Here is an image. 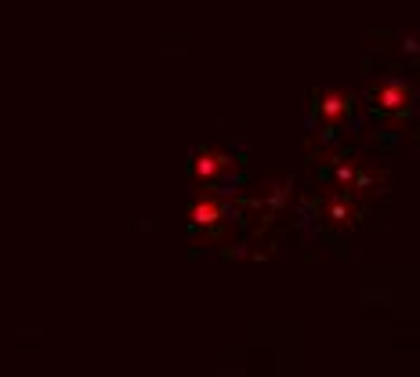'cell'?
<instances>
[{
	"label": "cell",
	"instance_id": "1",
	"mask_svg": "<svg viewBox=\"0 0 420 377\" xmlns=\"http://www.w3.org/2000/svg\"><path fill=\"white\" fill-rule=\"evenodd\" d=\"M193 215H196V221H210V218H214V215H218V210H214V207H210V204H199V207H196V210H193Z\"/></svg>",
	"mask_w": 420,
	"mask_h": 377
}]
</instances>
